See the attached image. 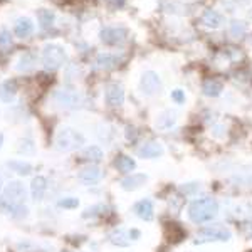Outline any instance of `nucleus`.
I'll return each instance as SVG.
<instances>
[{"label":"nucleus","instance_id":"1","mask_svg":"<svg viewBox=\"0 0 252 252\" xmlns=\"http://www.w3.org/2000/svg\"><path fill=\"white\" fill-rule=\"evenodd\" d=\"M219 202L212 197H204L193 200L189 207V219L193 223H205L217 217Z\"/></svg>","mask_w":252,"mask_h":252},{"label":"nucleus","instance_id":"9","mask_svg":"<svg viewBox=\"0 0 252 252\" xmlns=\"http://www.w3.org/2000/svg\"><path fill=\"white\" fill-rule=\"evenodd\" d=\"M133 212L136 214V217H140L141 220H153L155 217V205L150 198H143V200H138L135 205H133Z\"/></svg>","mask_w":252,"mask_h":252},{"label":"nucleus","instance_id":"21","mask_svg":"<svg viewBox=\"0 0 252 252\" xmlns=\"http://www.w3.org/2000/svg\"><path fill=\"white\" fill-rule=\"evenodd\" d=\"M202 91H204L205 96L215 97L223 91V84H222V81H219V79H207L204 83V86H202Z\"/></svg>","mask_w":252,"mask_h":252},{"label":"nucleus","instance_id":"26","mask_svg":"<svg viewBox=\"0 0 252 252\" xmlns=\"http://www.w3.org/2000/svg\"><path fill=\"white\" fill-rule=\"evenodd\" d=\"M246 31H247V27L242 20H234V22L230 24V34H232L234 37H242V35L246 34Z\"/></svg>","mask_w":252,"mask_h":252},{"label":"nucleus","instance_id":"30","mask_svg":"<svg viewBox=\"0 0 252 252\" xmlns=\"http://www.w3.org/2000/svg\"><path fill=\"white\" fill-rule=\"evenodd\" d=\"M125 2H126V0H104V3H106V5H108L111 10L121 9V7L125 5Z\"/></svg>","mask_w":252,"mask_h":252},{"label":"nucleus","instance_id":"20","mask_svg":"<svg viewBox=\"0 0 252 252\" xmlns=\"http://www.w3.org/2000/svg\"><path fill=\"white\" fill-rule=\"evenodd\" d=\"M118 64H120V59H118V56H113V54H99L96 58V69H104V71H108V69L116 67Z\"/></svg>","mask_w":252,"mask_h":252},{"label":"nucleus","instance_id":"31","mask_svg":"<svg viewBox=\"0 0 252 252\" xmlns=\"http://www.w3.org/2000/svg\"><path fill=\"white\" fill-rule=\"evenodd\" d=\"M104 209V205H94V207H91V209H88L86 212L83 214V217H91V215H96V214H99L97 210H103Z\"/></svg>","mask_w":252,"mask_h":252},{"label":"nucleus","instance_id":"2","mask_svg":"<svg viewBox=\"0 0 252 252\" xmlns=\"http://www.w3.org/2000/svg\"><path fill=\"white\" fill-rule=\"evenodd\" d=\"M24 198H26V189H24V185L20 182H10V184H7L5 190H3L0 204L5 207V210H9L12 214L22 212L26 215L27 209L22 207Z\"/></svg>","mask_w":252,"mask_h":252},{"label":"nucleus","instance_id":"27","mask_svg":"<svg viewBox=\"0 0 252 252\" xmlns=\"http://www.w3.org/2000/svg\"><path fill=\"white\" fill-rule=\"evenodd\" d=\"M79 200L76 197H64L58 202V207L61 209H78Z\"/></svg>","mask_w":252,"mask_h":252},{"label":"nucleus","instance_id":"4","mask_svg":"<svg viewBox=\"0 0 252 252\" xmlns=\"http://www.w3.org/2000/svg\"><path fill=\"white\" fill-rule=\"evenodd\" d=\"M84 136L71 128H63L56 136V146L59 152H74L84 145Z\"/></svg>","mask_w":252,"mask_h":252},{"label":"nucleus","instance_id":"11","mask_svg":"<svg viewBox=\"0 0 252 252\" xmlns=\"http://www.w3.org/2000/svg\"><path fill=\"white\" fill-rule=\"evenodd\" d=\"M78 178L83 182V184L93 185V184H97V182L103 178V172H101V168H97L96 165H89V166H84V168L81 170Z\"/></svg>","mask_w":252,"mask_h":252},{"label":"nucleus","instance_id":"16","mask_svg":"<svg viewBox=\"0 0 252 252\" xmlns=\"http://www.w3.org/2000/svg\"><path fill=\"white\" fill-rule=\"evenodd\" d=\"M175 123H177V113L172 111V109H166V111L157 116L155 126L158 129H170Z\"/></svg>","mask_w":252,"mask_h":252},{"label":"nucleus","instance_id":"10","mask_svg":"<svg viewBox=\"0 0 252 252\" xmlns=\"http://www.w3.org/2000/svg\"><path fill=\"white\" fill-rule=\"evenodd\" d=\"M104 97H106L108 106H113V108L121 106V104L125 103V91L120 84L111 83V84H108L106 93H104Z\"/></svg>","mask_w":252,"mask_h":252},{"label":"nucleus","instance_id":"15","mask_svg":"<svg viewBox=\"0 0 252 252\" xmlns=\"http://www.w3.org/2000/svg\"><path fill=\"white\" fill-rule=\"evenodd\" d=\"M34 32V24H32L31 19L27 17H20L14 26V34L20 39H26Z\"/></svg>","mask_w":252,"mask_h":252},{"label":"nucleus","instance_id":"29","mask_svg":"<svg viewBox=\"0 0 252 252\" xmlns=\"http://www.w3.org/2000/svg\"><path fill=\"white\" fill-rule=\"evenodd\" d=\"M170 97H172V101H175L177 104H182V103H185V91L184 89H173V91L170 93Z\"/></svg>","mask_w":252,"mask_h":252},{"label":"nucleus","instance_id":"35","mask_svg":"<svg viewBox=\"0 0 252 252\" xmlns=\"http://www.w3.org/2000/svg\"><path fill=\"white\" fill-rule=\"evenodd\" d=\"M0 190H2V182H0Z\"/></svg>","mask_w":252,"mask_h":252},{"label":"nucleus","instance_id":"28","mask_svg":"<svg viewBox=\"0 0 252 252\" xmlns=\"http://www.w3.org/2000/svg\"><path fill=\"white\" fill-rule=\"evenodd\" d=\"M32 63H34V58H32L31 54H26L22 59H20L17 69H19V71H27V69L32 67Z\"/></svg>","mask_w":252,"mask_h":252},{"label":"nucleus","instance_id":"23","mask_svg":"<svg viewBox=\"0 0 252 252\" xmlns=\"http://www.w3.org/2000/svg\"><path fill=\"white\" fill-rule=\"evenodd\" d=\"M37 19L42 26V29H49L54 24V12L47 10V9H39L37 10Z\"/></svg>","mask_w":252,"mask_h":252},{"label":"nucleus","instance_id":"8","mask_svg":"<svg viewBox=\"0 0 252 252\" xmlns=\"http://www.w3.org/2000/svg\"><path fill=\"white\" fill-rule=\"evenodd\" d=\"M126 35H128V32L123 27H104L101 31L99 37L101 42L106 44V46H118V44L125 42Z\"/></svg>","mask_w":252,"mask_h":252},{"label":"nucleus","instance_id":"5","mask_svg":"<svg viewBox=\"0 0 252 252\" xmlns=\"http://www.w3.org/2000/svg\"><path fill=\"white\" fill-rule=\"evenodd\" d=\"M67 54L64 51L63 46H58V44H47L42 51V64L47 71H56L66 63Z\"/></svg>","mask_w":252,"mask_h":252},{"label":"nucleus","instance_id":"25","mask_svg":"<svg viewBox=\"0 0 252 252\" xmlns=\"http://www.w3.org/2000/svg\"><path fill=\"white\" fill-rule=\"evenodd\" d=\"M7 166L14 170V172H17L19 175H31V172H32V165L27 163V161H22V160L9 161Z\"/></svg>","mask_w":252,"mask_h":252},{"label":"nucleus","instance_id":"32","mask_svg":"<svg viewBox=\"0 0 252 252\" xmlns=\"http://www.w3.org/2000/svg\"><path fill=\"white\" fill-rule=\"evenodd\" d=\"M182 190H184L185 193H193L195 190H200V185L198 184H187L185 187H182Z\"/></svg>","mask_w":252,"mask_h":252},{"label":"nucleus","instance_id":"33","mask_svg":"<svg viewBox=\"0 0 252 252\" xmlns=\"http://www.w3.org/2000/svg\"><path fill=\"white\" fill-rule=\"evenodd\" d=\"M140 235H141V232L138 229L129 230V237H131V241H138V239H140Z\"/></svg>","mask_w":252,"mask_h":252},{"label":"nucleus","instance_id":"17","mask_svg":"<svg viewBox=\"0 0 252 252\" xmlns=\"http://www.w3.org/2000/svg\"><path fill=\"white\" fill-rule=\"evenodd\" d=\"M46 189H47V180L44 177H35L31 184V193H32V198L35 202H40L44 198V193H46Z\"/></svg>","mask_w":252,"mask_h":252},{"label":"nucleus","instance_id":"14","mask_svg":"<svg viewBox=\"0 0 252 252\" xmlns=\"http://www.w3.org/2000/svg\"><path fill=\"white\" fill-rule=\"evenodd\" d=\"M15 96H17V83L14 79H7L0 83V101L10 103Z\"/></svg>","mask_w":252,"mask_h":252},{"label":"nucleus","instance_id":"6","mask_svg":"<svg viewBox=\"0 0 252 252\" xmlns=\"http://www.w3.org/2000/svg\"><path fill=\"white\" fill-rule=\"evenodd\" d=\"M54 101L56 104H59L61 108H78L81 104V101H83V97L78 91H74V89H59V91L54 93Z\"/></svg>","mask_w":252,"mask_h":252},{"label":"nucleus","instance_id":"19","mask_svg":"<svg viewBox=\"0 0 252 252\" xmlns=\"http://www.w3.org/2000/svg\"><path fill=\"white\" fill-rule=\"evenodd\" d=\"M202 22H204L207 27H210V29H219L223 24V17L215 10H205L204 15H202Z\"/></svg>","mask_w":252,"mask_h":252},{"label":"nucleus","instance_id":"18","mask_svg":"<svg viewBox=\"0 0 252 252\" xmlns=\"http://www.w3.org/2000/svg\"><path fill=\"white\" fill-rule=\"evenodd\" d=\"M109 242L118 247H128L131 244V237H129V230L118 229L111 235H109Z\"/></svg>","mask_w":252,"mask_h":252},{"label":"nucleus","instance_id":"7","mask_svg":"<svg viewBox=\"0 0 252 252\" xmlns=\"http://www.w3.org/2000/svg\"><path fill=\"white\" fill-rule=\"evenodd\" d=\"M140 89L145 96H153L161 91V79L155 71H146L140 79Z\"/></svg>","mask_w":252,"mask_h":252},{"label":"nucleus","instance_id":"34","mask_svg":"<svg viewBox=\"0 0 252 252\" xmlns=\"http://www.w3.org/2000/svg\"><path fill=\"white\" fill-rule=\"evenodd\" d=\"M2 145H3V135L0 133V148H2Z\"/></svg>","mask_w":252,"mask_h":252},{"label":"nucleus","instance_id":"12","mask_svg":"<svg viewBox=\"0 0 252 252\" xmlns=\"http://www.w3.org/2000/svg\"><path fill=\"white\" fill-rule=\"evenodd\" d=\"M163 145L160 141H148L141 148H138V157L140 158H157L163 155Z\"/></svg>","mask_w":252,"mask_h":252},{"label":"nucleus","instance_id":"3","mask_svg":"<svg viewBox=\"0 0 252 252\" xmlns=\"http://www.w3.org/2000/svg\"><path fill=\"white\" fill-rule=\"evenodd\" d=\"M232 237V232L225 225L215 223V225L202 227L197 232L195 244H205V242H227Z\"/></svg>","mask_w":252,"mask_h":252},{"label":"nucleus","instance_id":"13","mask_svg":"<svg viewBox=\"0 0 252 252\" xmlns=\"http://www.w3.org/2000/svg\"><path fill=\"white\" fill-rule=\"evenodd\" d=\"M146 180H148V177H146L145 173H131L129 177L123 178L120 185L126 192H131V190H136V189H140V187H143L146 184Z\"/></svg>","mask_w":252,"mask_h":252},{"label":"nucleus","instance_id":"24","mask_svg":"<svg viewBox=\"0 0 252 252\" xmlns=\"http://www.w3.org/2000/svg\"><path fill=\"white\" fill-rule=\"evenodd\" d=\"M83 160L88 161H101L103 160V150L99 146H88L83 152Z\"/></svg>","mask_w":252,"mask_h":252},{"label":"nucleus","instance_id":"22","mask_svg":"<svg viewBox=\"0 0 252 252\" xmlns=\"http://www.w3.org/2000/svg\"><path fill=\"white\" fill-rule=\"evenodd\" d=\"M115 166L120 170L121 173H131L136 166V161L133 160V158L126 157V155H120L115 160Z\"/></svg>","mask_w":252,"mask_h":252}]
</instances>
